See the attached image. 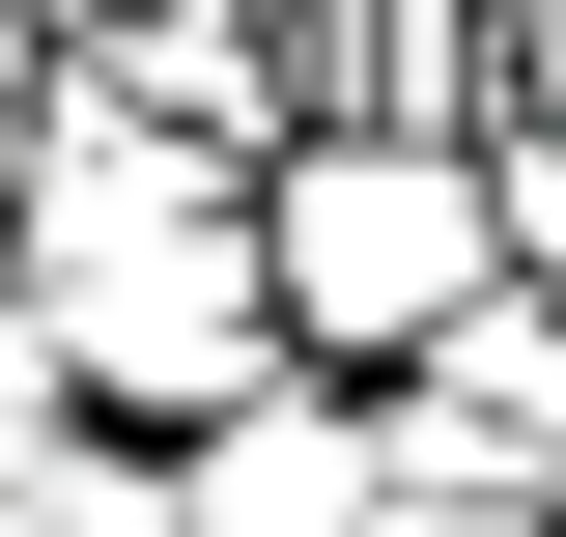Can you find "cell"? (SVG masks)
<instances>
[{
  "label": "cell",
  "mask_w": 566,
  "mask_h": 537,
  "mask_svg": "<svg viewBox=\"0 0 566 537\" xmlns=\"http://www.w3.org/2000/svg\"><path fill=\"white\" fill-rule=\"evenodd\" d=\"M482 283H510L482 255V141H283L255 170V339L312 397H397Z\"/></svg>",
  "instance_id": "cell-1"
},
{
  "label": "cell",
  "mask_w": 566,
  "mask_h": 537,
  "mask_svg": "<svg viewBox=\"0 0 566 537\" xmlns=\"http://www.w3.org/2000/svg\"><path fill=\"white\" fill-rule=\"evenodd\" d=\"M0 312H29L57 424H114V453H199L227 397H283V339H255V199H170V227H114V255L0 283Z\"/></svg>",
  "instance_id": "cell-2"
},
{
  "label": "cell",
  "mask_w": 566,
  "mask_h": 537,
  "mask_svg": "<svg viewBox=\"0 0 566 537\" xmlns=\"http://www.w3.org/2000/svg\"><path fill=\"white\" fill-rule=\"evenodd\" d=\"M510 0H283V141H482Z\"/></svg>",
  "instance_id": "cell-3"
},
{
  "label": "cell",
  "mask_w": 566,
  "mask_h": 537,
  "mask_svg": "<svg viewBox=\"0 0 566 537\" xmlns=\"http://www.w3.org/2000/svg\"><path fill=\"white\" fill-rule=\"evenodd\" d=\"M170 509H199V537H368V509H397V453H368V397L283 368V397H227L199 453H170Z\"/></svg>",
  "instance_id": "cell-4"
},
{
  "label": "cell",
  "mask_w": 566,
  "mask_h": 537,
  "mask_svg": "<svg viewBox=\"0 0 566 537\" xmlns=\"http://www.w3.org/2000/svg\"><path fill=\"white\" fill-rule=\"evenodd\" d=\"M368 537H538V509H368Z\"/></svg>",
  "instance_id": "cell-5"
}]
</instances>
